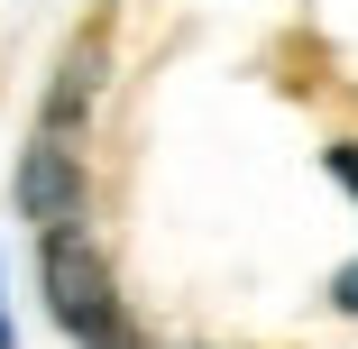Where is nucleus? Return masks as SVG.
Masks as SVG:
<instances>
[{"mask_svg": "<svg viewBox=\"0 0 358 349\" xmlns=\"http://www.w3.org/2000/svg\"><path fill=\"white\" fill-rule=\"evenodd\" d=\"M37 285H46V313H55V331L74 340V349H129V313L110 294V266L83 239V221L37 239Z\"/></svg>", "mask_w": 358, "mask_h": 349, "instance_id": "nucleus-1", "label": "nucleus"}, {"mask_svg": "<svg viewBox=\"0 0 358 349\" xmlns=\"http://www.w3.org/2000/svg\"><path fill=\"white\" fill-rule=\"evenodd\" d=\"M19 212L37 230H74L83 221V166H74V148H64V129H37V148L19 166Z\"/></svg>", "mask_w": 358, "mask_h": 349, "instance_id": "nucleus-2", "label": "nucleus"}, {"mask_svg": "<svg viewBox=\"0 0 358 349\" xmlns=\"http://www.w3.org/2000/svg\"><path fill=\"white\" fill-rule=\"evenodd\" d=\"M322 166H331V184H340V193H349V202H358V138H340V148H331V157H322Z\"/></svg>", "mask_w": 358, "mask_h": 349, "instance_id": "nucleus-3", "label": "nucleus"}, {"mask_svg": "<svg viewBox=\"0 0 358 349\" xmlns=\"http://www.w3.org/2000/svg\"><path fill=\"white\" fill-rule=\"evenodd\" d=\"M331 304H340V313H358V257H349V266L331 276Z\"/></svg>", "mask_w": 358, "mask_h": 349, "instance_id": "nucleus-4", "label": "nucleus"}, {"mask_svg": "<svg viewBox=\"0 0 358 349\" xmlns=\"http://www.w3.org/2000/svg\"><path fill=\"white\" fill-rule=\"evenodd\" d=\"M0 349H10V322H0Z\"/></svg>", "mask_w": 358, "mask_h": 349, "instance_id": "nucleus-5", "label": "nucleus"}]
</instances>
